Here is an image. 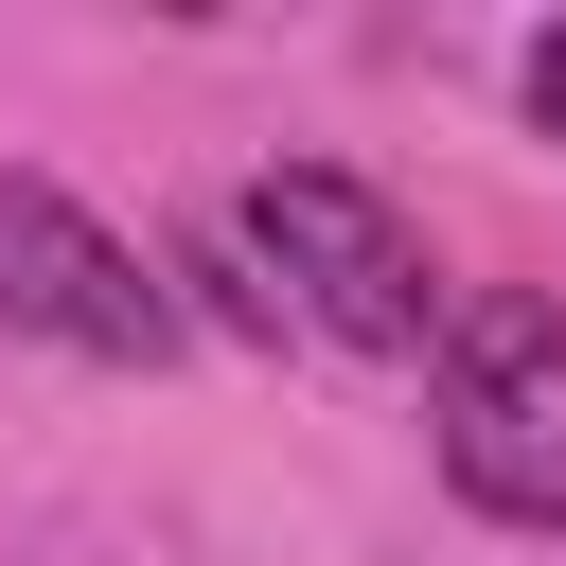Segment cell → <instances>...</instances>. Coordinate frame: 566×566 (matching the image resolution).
<instances>
[{
	"label": "cell",
	"mask_w": 566,
	"mask_h": 566,
	"mask_svg": "<svg viewBox=\"0 0 566 566\" xmlns=\"http://www.w3.org/2000/svg\"><path fill=\"white\" fill-rule=\"evenodd\" d=\"M442 478L495 531H566V318L531 283H460L442 318Z\"/></svg>",
	"instance_id": "obj_2"
},
{
	"label": "cell",
	"mask_w": 566,
	"mask_h": 566,
	"mask_svg": "<svg viewBox=\"0 0 566 566\" xmlns=\"http://www.w3.org/2000/svg\"><path fill=\"white\" fill-rule=\"evenodd\" d=\"M230 230L283 265V318H318L336 354H442V318H460L442 265H424V230H407L354 159H265Z\"/></svg>",
	"instance_id": "obj_1"
},
{
	"label": "cell",
	"mask_w": 566,
	"mask_h": 566,
	"mask_svg": "<svg viewBox=\"0 0 566 566\" xmlns=\"http://www.w3.org/2000/svg\"><path fill=\"white\" fill-rule=\"evenodd\" d=\"M0 336L88 354V371H159V354H177V283H159L88 195H53V177L0 159Z\"/></svg>",
	"instance_id": "obj_3"
},
{
	"label": "cell",
	"mask_w": 566,
	"mask_h": 566,
	"mask_svg": "<svg viewBox=\"0 0 566 566\" xmlns=\"http://www.w3.org/2000/svg\"><path fill=\"white\" fill-rule=\"evenodd\" d=\"M513 88H531V124H548V142H566V18H548V35H531V53H513Z\"/></svg>",
	"instance_id": "obj_4"
}]
</instances>
